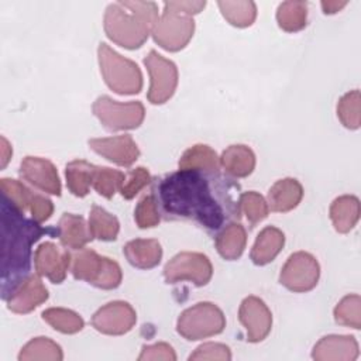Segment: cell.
Masks as SVG:
<instances>
[{
  "label": "cell",
  "instance_id": "obj_1",
  "mask_svg": "<svg viewBox=\"0 0 361 361\" xmlns=\"http://www.w3.org/2000/svg\"><path fill=\"white\" fill-rule=\"evenodd\" d=\"M238 185L220 172L176 171L157 179L152 195L168 220H193L207 231H219L240 219L234 200ZM240 197V196H238Z\"/></svg>",
  "mask_w": 361,
  "mask_h": 361
},
{
  "label": "cell",
  "instance_id": "obj_2",
  "mask_svg": "<svg viewBox=\"0 0 361 361\" xmlns=\"http://www.w3.org/2000/svg\"><path fill=\"white\" fill-rule=\"evenodd\" d=\"M51 228L41 227L34 219H25L7 199L1 200V298L30 275L31 247Z\"/></svg>",
  "mask_w": 361,
  "mask_h": 361
},
{
  "label": "cell",
  "instance_id": "obj_3",
  "mask_svg": "<svg viewBox=\"0 0 361 361\" xmlns=\"http://www.w3.org/2000/svg\"><path fill=\"white\" fill-rule=\"evenodd\" d=\"M158 17L154 1H117L106 7L103 27L114 44L137 49L147 41Z\"/></svg>",
  "mask_w": 361,
  "mask_h": 361
},
{
  "label": "cell",
  "instance_id": "obj_4",
  "mask_svg": "<svg viewBox=\"0 0 361 361\" xmlns=\"http://www.w3.org/2000/svg\"><path fill=\"white\" fill-rule=\"evenodd\" d=\"M97 58L106 85L118 94H135L142 89V73L138 65L116 52L106 42H100Z\"/></svg>",
  "mask_w": 361,
  "mask_h": 361
},
{
  "label": "cell",
  "instance_id": "obj_5",
  "mask_svg": "<svg viewBox=\"0 0 361 361\" xmlns=\"http://www.w3.org/2000/svg\"><path fill=\"white\" fill-rule=\"evenodd\" d=\"M226 327V317L212 302H199L185 309L176 322V331L189 341L220 334Z\"/></svg>",
  "mask_w": 361,
  "mask_h": 361
},
{
  "label": "cell",
  "instance_id": "obj_6",
  "mask_svg": "<svg viewBox=\"0 0 361 361\" xmlns=\"http://www.w3.org/2000/svg\"><path fill=\"white\" fill-rule=\"evenodd\" d=\"M92 111L109 131L137 128L145 117V109L141 102L123 103L109 96H99L92 106Z\"/></svg>",
  "mask_w": 361,
  "mask_h": 361
},
{
  "label": "cell",
  "instance_id": "obj_7",
  "mask_svg": "<svg viewBox=\"0 0 361 361\" xmlns=\"http://www.w3.org/2000/svg\"><path fill=\"white\" fill-rule=\"evenodd\" d=\"M193 32L195 20L192 17L165 6L151 31L155 44L171 52L183 49L192 39Z\"/></svg>",
  "mask_w": 361,
  "mask_h": 361
},
{
  "label": "cell",
  "instance_id": "obj_8",
  "mask_svg": "<svg viewBox=\"0 0 361 361\" xmlns=\"http://www.w3.org/2000/svg\"><path fill=\"white\" fill-rule=\"evenodd\" d=\"M213 275V265L207 255L202 252L183 251L172 257L164 267L166 283L189 281L196 286H204Z\"/></svg>",
  "mask_w": 361,
  "mask_h": 361
},
{
  "label": "cell",
  "instance_id": "obj_9",
  "mask_svg": "<svg viewBox=\"0 0 361 361\" xmlns=\"http://www.w3.org/2000/svg\"><path fill=\"white\" fill-rule=\"evenodd\" d=\"M144 65L151 78L147 99L152 104H162L168 102L178 86V68L176 65L151 49L144 58Z\"/></svg>",
  "mask_w": 361,
  "mask_h": 361
},
{
  "label": "cell",
  "instance_id": "obj_10",
  "mask_svg": "<svg viewBox=\"0 0 361 361\" xmlns=\"http://www.w3.org/2000/svg\"><path fill=\"white\" fill-rule=\"evenodd\" d=\"M319 276L320 265L317 259L306 251H298L289 255L283 264L279 274V282L286 289L299 293L312 290L317 285Z\"/></svg>",
  "mask_w": 361,
  "mask_h": 361
},
{
  "label": "cell",
  "instance_id": "obj_11",
  "mask_svg": "<svg viewBox=\"0 0 361 361\" xmlns=\"http://www.w3.org/2000/svg\"><path fill=\"white\" fill-rule=\"evenodd\" d=\"M90 322L92 326L103 334L121 336L134 327L137 313L128 302L113 300L97 309Z\"/></svg>",
  "mask_w": 361,
  "mask_h": 361
},
{
  "label": "cell",
  "instance_id": "obj_12",
  "mask_svg": "<svg viewBox=\"0 0 361 361\" xmlns=\"http://www.w3.org/2000/svg\"><path fill=\"white\" fill-rule=\"evenodd\" d=\"M238 320L247 331L250 343H259L271 331L272 314L265 302L257 296H247L243 299L238 309Z\"/></svg>",
  "mask_w": 361,
  "mask_h": 361
},
{
  "label": "cell",
  "instance_id": "obj_13",
  "mask_svg": "<svg viewBox=\"0 0 361 361\" xmlns=\"http://www.w3.org/2000/svg\"><path fill=\"white\" fill-rule=\"evenodd\" d=\"M71 262V252L58 247L52 241L42 243L34 252V265L37 274L48 278L52 283H61L65 281Z\"/></svg>",
  "mask_w": 361,
  "mask_h": 361
},
{
  "label": "cell",
  "instance_id": "obj_14",
  "mask_svg": "<svg viewBox=\"0 0 361 361\" xmlns=\"http://www.w3.org/2000/svg\"><path fill=\"white\" fill-rule=\"evenodd\" d=\"M20 176L34 188L61 196V179L55 165L41 157H25L20 164Z\"/></svg>",
  "mask_w": 361,
  "mask_h": 361
},
{
  "label": "cell",
  "instance_id": "obj_15",
  "mask_svg": "<svg viewBox=\"0 0 361 361\" xmlns=\"http://www.w3.org/2000/svg\"><path fill=\"white\" fill-rule=\"evenodd\" d=\"M92 151L120 166H131L140 157V149L130 134L92 138L87 141Z\"/></svg>",
  "mask_w": 361,
  "mask_h": 361
},
{
  "label": "cell",
  "instance_id": "obj_16",
  "mask_svg": "<svg viewBox=\"0 0 361 361\" xmlns=\"http://www.w3.org/2000/svg\"><path fill=\"white\" fill-rule=\"evenodd\" d=\"M48 296V289L42 283L39 275L30 274L6 298L7 309L18 314H25L44 303Z\"/></svg>",
  "mask_w": 361,
  "mask_h": 361
},
{
  "label": "cell",
  "instance_id": "obj_17",
  "mask_svg": "<svg viewBox=\"0 0 361 361\" xmlns=\"http://www.w3.org/2000/svg\"><path fill=\"white\" fill-rule=\"evenodd\" d=\"M358 354V343L353 336L330 334L314 344L312 358L316 361H354Z\"/></svg>",
  "mask_w": 361,
  "mask_h": 361
},
{
  "label": "cell",
  "instance_id": "obj_18",
  "mask_svg": "<svg viewBox=\"0 0 361 361\" xmlns=\"http://www.w3.org/2000/svg\"><path fill=\"white\" fill-rule=\"evenodd\" d=\"M303 197V188L295 178L276 180L268 190L267 203L272 212L286 213L293 210Z\"/></svg>",
  "mask_w": 361,
  "mask_h": 361
},
{
  "label": "cell",
  "instance_id": "obj_19",
  "mask_svg": "<svg viewBox=\"0 0 361 361\" xmlns=\"http://www.w3.org/2000/svg\"><path fill=\"white\" fill-rule=\"evenodd\" d=\"M56 234L65 248L80 250L93 240L89 224L78 214L63 213L56 226Z\"/></svg>",
  "mask_w": 361,
  "mask_h": 361
},
{
  "label": "cell",
  "instance_id": "obj_20",
  "mask_svg": "<svg viewBox=\"0 0 361 361\" xmlns=\"http://www.w3.org/2000/svg\"><path fill=\"white\" fill-rule=\"evenodd\" d=\"M285 245V234L274 226L264 227L255 238L250 258L255 265H267L275 259Z\"/></svg>",
  "mask_w": 361,
  "mask_h": 361
},
{
  "label": "cell",
  "instance_id": "obj_21",
  "mask_svg": "<svg viewBox=\"0 0 361 361\" xmlns=\"http://www.w3.org/2000/svg\"><path fill=\"white\" fill-rule=\"evenodd\" d=\"M220 166L227 176L247 178L255 168V154L244 144H233L223 151Z\"/></svg>",
  "mask_w": 361,
  "mask_h": 361
},
{
  "label": "cell",
  "instance_id": "obj_22",
  "mask_svg": "<svg viewBox=\"0 0 361 361\" xmlns=\"http://www.w3.org/2000/svg\"><path fill=\"white\" fill-rule=\"evenodd\" d=\"M127 261L140 269H151L161 262L162 248L158 240L135 238L123 247Z\"/></svg>",
  "mask_w": 361,
  "mask_h": 361
},
{
  "label": "cell",
  "instance_id": "obj_23",
  "mask_svg": "<svg viewBox=\"0 0 361 361\" xmlns=\"http://www.w3.org/2000/svg\"><path fill=\"white\" fill-rule=\"evenodd\" d=\"M217 252L228 261L241 257L247 244V231L241 223L231 221L220 228L214 237Z\"/></svg>",
  "mask_w": 361,
  "mask_h": 361
},
{
  "label": "cell",
  "instance_id": "obj_24",
  "mask_svg": "<svg viewBox=\"0 0 361 361\" xmlns=\"http://www.w3.org/2000/svg\"><path fill=\"white\" fill-rule=\"evenodd\" d=\"M106 257L99 255L90 248H80L72 255L71 272L75 279L85 281L93 286L97 285L104 267Z\"/></svg>",
  "mask_w": 361,
  "mask_h": 361
},
{
  "label": "cell",
  "instance_id": "obj_25",
  "mask_svg": "<svg viewBox=\"0 0 361 361\" xmlns=\"http://www.w3.org/2000/svg\"><path fill=\"white\" fill-rule=\"evenodd\" d=\"M330 220L336 231L345 234L354 228L360 219V200L353 195H343L330 204Z\"/></svg>",
  "mask_w": 361,
  "mask_h": 361
},
{
  "label": "cell",
  "instance_id": "obj_26",
  "mask_svg": "<svg viewBox=\"0 0 361 361\" xmlns=\"http://www.w3.org/2000/svg\"><path fill=\"white\" fill-rule=\"evenodd\" d=\"M182 171H204V172H219L220 157L216 151L206 144H196L188 148L178 162Z\"/></svg>",
  "mask_w": 361,
  "mask_h": 361
},
{
  "label": "cell",
  "instance_id": "obj_27",
  "mask_svg": "<svg viewBox=\"0 0 361 361\" xmlns=\"http://www.w3.org/2000/svg\"><path fill=\"white\" fill-rule=\"evenodd\" d=\"M94 168L96 165L85 159H75L66 164V186L72 195L78 197H85L89 193V189L93 183Z\"/></svg>",
  "mask_w": 361,
  "mask_h": 361
},
{
  "label": "cell",
  "instance_id": "obj_28",
  "mask_svg": "<svg viewBox=\"0 0 361 361\" xmlns=\"http://www.w3.org/2000/svg\"><path fill=\"white\" fill-rule=\"evenodd\" d=\"M89 228L93 238L100 241H114L118 235L120 223L116 216L103 207L93 204L89 214Z\"/></svg>",
  "mask_w": 361,
  "mask_h": 361
},
{
  "label": "cell",
  "instance_id": "obj_29",
  "mask_svg": "<svg viewBox=\"0 0 361 361\" xmlns=\"http://www.w3.org/2000/svg\"><path fill=\"white\" fill-rule=\"evenodd\" d=\"M276 23L286 32H296L306 27L307 3L306 1H283L276 10Z\"/></svg>",
  "mask_w": 361,
  "mask_h": 361
},
{
  "label": "cell",
  "instance_id": "obj_30",
  "mask_svg": "<svg viewBox=\"0 0 361 361\" xmlns=\"http://www.w3.org/2000/svg\"><path fill=\"white\" fill-rule=\"evenodd\" d=\"M63 353L59 344L48 337H35L30 340L20 351V361H61Z\"/></svg>",
  "mask_w": 361,
  "mask_h": 361
},
{
  "label": "cell",
  "instance_id": "obj_31",
  "mask_svg": "<svg viewBox=\"0 0 361 361\" xmlns=\"http://www.w3.org/2000/svg\"><path fill=\"white\" fill-rule=\"evenodd\" d=\"M42 319L56 331L63 334H75L79 333L85 322L83 319L73 310L65 307H49L42 312Z\"/></svg>",
  "mask_w": 361,
  "mask_h": 361
},
{
  "label": "cell",
  "instance_id": "obj_32",
  "mask_svg": "<svg viewBox=\"0 0 361 361\" xmlns=\"http://www.w3.org/2000/svg\"><path fill=\"white\" fill-rule=\"evenodd\" d=\"M223 17L234 27H250L257 17L254 1H217Z\"/></svg>",
  "mask_w": 361,
  "mask_h": 361
},
{
  "label": "cell",
  "instance_id": "obj_33",
  "mask_svg": "<svg viewBox=\"0 0 361 361\" xmlns=\"http://www.w3.org/2000/svg\"><path fill=\"white\" fill-rule=\"evenodd\" d=\"M124 179L126 175L118 169H111L109 166H96L92 186L100 196L111 199L114 193L121 189Z\"/></svg>",
  "mask_w": 361,
  "mask_h": 361
},
{
  "label": "cell",
  "instance_id": "obj_34",
  "mask_svg": "<svg viewBox=\"0 0 361 361\" xmlns=\"http://www.w3.org/2000/svg\"><path fill=\"white\" fill-rule=\"evenodd\" d=\"M334 320L337 324L361 329V298L360 295L344 296L334 307Z\"/></svg>",
  "mask_w": 361,
  "mask_h": 361
},
{
  "label": "cell",
  "instance_id": "obj_35",
  "mask_svg": "<svg viewBox=\"0 0 361 361\" xmlns=\"http://www.w3.org/2000/svg\"><path fill=\"white\" fill-rule=\"evenodd\" d=\"M238 204H240V212L245 214L248 223L251 227L262 221L269 212L267 200L255 190H248L240 193L238 197Z\"/></svg>",
  "mask_w": 361,
  "mask_h": 361
},
{
  "label": "cell",
  "instance_id": "obj_36",
  "mask_svg": "<svg viewBox=\"0 0 361 361\" xmlns=\"http://www.w3.org/2000/svg\"><path fill=\"white\" fill-rule=\"evenodd\" d=\"M0 188H1L3 197L7 199L11 204H14L20 212L24 213L30 209V204L35 192H32L24 183H21L17 179L1 178Z\"/></svg>",
  "mask_w": 361,
  "mask_h": 361
},
{
  "label": "cell",
  "instance_id": "obj_37",
  "mask_svg": "<svg viewBox=\"0 0 361 361\" xmlns=\"http://www.w3.org/2000/svg\"><path fill=\"white\" fill-rule=\"evenodd\" d=\"M360 90L345 93L337 103V117L341 124L350 130H355L361 124L360 117Z\"/></svg>",
  "mask_w": 361,
  "mask_h": 361
},
{
  "label": "cell",
  "instance_id": "obj_38",
  "mask_svg": "<svg viewBox=\"0 0 361 361\" xmlns=\"http://www.w3.org/2000/svg\"><path fill=\"white\" fill-rule=\"evenodd\" d=\"M134 220L140 228H151L159 224L161 212L152 193L145 195L138 200L134 210Z\"/></svg>",
  "mask_w": 361,
  "mask_h": 361
},
{
  "label": "cell",
  "instance_id": "obj_39",
  "mask_svg": "<svg viewBox=\"0 0 361 361\" xmlns=\"http://www.w3.org/2000/svg\"><path fill=\"white\" fill-rule=\"evenodd\" d=\"M151 182H152V176L149 171L144 166H137L134 169H130V172L126 175L120 193L124 199L130 200L135 197V195H138Z\"/></svg>",
  "mask_w": 361,
  "mask_h": 361
},
{
  "label": "cell",
  "instance_id": "obj_40",
  "mask_svg": "<svg viewBox=\"0 0 361 361\" xmlns=\"http://www.w3.org/2000/svg\"><path fill=\"white\" fill-rule=\"evenodd\" d=\"M189 360L192 361H204V360H220V361H228L231 360V351L226 344L221 343H204L199 345L190 355Z\"/></svg>",
  "mask_w": 361,
  "mask_h": 361
},
{
  "label": "cell",
  "instance_id": "obj_41",
  "mask_svg": "<svg viewBox=\"0 0 361 361\" xmlns=\"http://www.w3.org/2000/svg\"><path fill=\"white\" fill-rule=\"evenodd\" d=\"M155 361V360H165V361H175L176 354L173 348L168 343H155L151 345H142L141 354L138 355V361Z\"/></svg>",
  "mask_w": 361,
  "mask_h": 361
},
{
  "label": "cell",
  "instance_id": "obj_42",
  "mask_svg": "<svg viewBox=\"0 0 361 361\" xmlns=\"http://www.w3.org/2000/svg\"><path fill=\"white\" fill-rule=\"evenodd\" d=\"M30 213H31V217L37 221V223H44L47 221L52 213H54V204L52 202L44 196V195H39L35 192L32 200H31V204H30Z\"/></svg>",
  "mask_w": 361,
  "mask_h": 361
},
{
  "label": "cell",
  "instance_id": "obj_43",
  "mask_svg": "<svg viewBox=\"0 0 361 361\" xmlns=\"http://www.w3.org/2000/svg\"><path fill=\"white\" fill-rule=\"evenodd\" d=\"M165 7L168 8H172L175 11H179L185 16H189L192 17L193 14H197L200 13L204 6H206V1H192V0H180V1H165L164 3Z\"/></svg>",
  "mask_w": 361,
  "mask_h": 361
},
{
  "label": "cell",
  "instance_id": "obj_44",
  "mask_svg": "<svg viewBox=\"0 0 361 361\" xmlns=\"http://www.w3.org/2000/svg\"><path fill=\"white\" fill-rule=\"evenodd\" d=\"M347 4L345 0L343 1H322V8L326 14H334L340 11Z\"/></svg>",
  "mask_w": 361,
  "mask_h": 361
},
{
  "label": "cell",
  "instance_id": "obj_45",
  "mask_svg": "<svg viewBox=\"0 0 361 361\" xmlns=\"http://www.w3.org/2000/svg\"><path fill=\"white\" fill-rule=\"evenodd\" d=\"M11 154H13V149H11L8 141L4 137H1V168H4L7 165L8 159L11 158Z\"/></svg>",
  "mask_w": 361,
  "mask_h": 361
}]
</instances>
